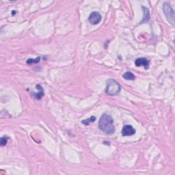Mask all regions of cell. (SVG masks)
<instances>
[{
    "mask_svg": "<svg viewBox=\"0 0 175 175\" xmlns=\"http://www.w3.org/2000/svg\"><path fill=\"white\" fill-rule=\"evenodd\" d=\"M98 125L99 129L107 134H113L116 131L112 117L106 113L103 114L101 115L99 119Z\"/></svg>",
    "mask_w": 175,
    "mask_h": 175,
    "instance_id": "6da1fadb",
    "label": "cell"
},
{
    "mask_svg": "<svg viewBox=\"0 0 175 175\" xmlns=\"http://www.w3.org/2000/svg\"><path fill=\"white\" fill-rule=\"evenodd\" d=\"M121 90V85L114 79H110L107 80L106 89H105V93L107 94L110 96H116L120 93Z\"/></svg>",
    "mask_w": 175,
    "mask_h": 175,
    "instance_id": "7a4b0ae2",
    "label": "cell"
},
{
    "mask_svg": "<svg viewBox=\"0 0 175 175\" xmlns=\"http://www.w3.org/2000/svg\"><path fill=\"white\" fill-rule=\"evenodd\" d=\"M163 13L166 15V19L171 24L174 25V10L170 6L169 2H165L163 5Z\"/></svg>",
    "mask_w": 175,
    "mask_h": 175,
    "instance_id": "3957f363",
    "label": "cell"
},
{
    "mask_svg": "<svg viewBox=\"0 0 175 175\" xmlns=\"http://www.w3.org/2000/svg\"><path fill=\"white\" fill-rule=\"evenodd\" d=\"M101 15L98 12H93L89 16L88 20L91 24L96 25L101 21Z\"/></svg>",
    "mask_w": 175,
    "mask_h": 175,
    "instance_id": "277c9868",
    "label": "cell"
},
{
    "mask_svg": "<svg viewBox=\"0 0 175 175\" xmlns=\"http://www.w3.org/2000/svg\"><path fill=\"white\" fill-rule=\"evenodd\" d=\"M135 129L130 124H126L122 129V135L123 136H131L135 133Z\"/></svg>",
    "mask_w": 175,
    "mask_h": 175,
    "instance_id": "5b68a950",
    "label": "cell"
},
{
    "mask_svg": "<svg viewBox=\"0 0 175 175\" xmlns=\"http://www.w3.org/2000/svg\"><path fill=\"white\" fill-rule=\"evenodd\" d=\"M149 64L150 61L145 58H139L135 61V65L136 66L140 67V66H143L145 69H148L149 68Z\"/></svg>",
    "mask_w": 175,
    "mask_h": 175,
    "instance_id": "8992f818",
    "label": "cell"
},
{
    "mask_svg": "<svg viewBox=\"0 0 175 175\" xmlns=\"http://www.w3.org/2000/svg\"><path fill=\"white\" fill-rule=\"evenodd\" d=\"M36 87H37V89H38L39 90V92H38V93H32V96L34 97V98L36 99H37V100H39L42 97L44 96V90H43V89L42 88V86L40 84H37V86H36Z\"/></svg>",
    "mask_w": 175,
    "mask_h": 175,
    "instance_id": "52a82bcc",
    "label": "cell"
},
{
    "mask_svg": "<svg viewBox=\"0 0 175 175\" xmlns=\"http://www.w3.org/2000/svg\"><path fill=\"white\" fill-rule=\"evenodd\" d=\"M142 8L144 10V18L142 19V21H141V23L149 21L150 19V13L148 8L144 6H142Z\"/></svg>",
    "mask_w": 175,
    "mask_h": 175,
    "instance_id": "ba28073f",
    "label": "cell"
},
{
    "mask_svg": "<svg viewBox=\"0 0 175 175\" xmlns=\"http://www.w3.org/2000/svg\"><path fill=\"white\" fill-rule=\"evenodd\" d=\"M123 78L127 80H134L135 77L131 72H127V73L123 74Z\"/></svg>",
    "mask_w": 175,
    "mask_h": 175,
    "instance_id": "9c48e42d",
    "label": "cell"
},
{
    "mask_svg": "<svg viewBox=\"0 0 175 175\" xmlns=\"http://www.w3.org/2000/svg\"><path fill=\"white\" fill-rule=\"evenodd\" d=\"M96 120V117L95 116H91L90 118H89L88 119H86V120H84L82 121V123L85 124V125H88L89 124L91 123H94V121Z\"/></svg>",
    "mask_w": 175,
    "mask_h": 175,
    "instance_id": "30bf717a",
    "label": "cell"
},
{
    "mask_svg": "<svg viewBox=\"0 0 175 175\" xmlns=\"http://www.w3.org/2000/svg\"><path fill=\"white\" fill-rule=\"evenodd\" d=\"M40 57H37L36 59H32V58H30V59L27 60L26 61V63L28 64V65H30V64H36V63H38L40 62Z\"/></svg>",
    "mask_w": 175,
    "mask_h": 175,
    "instance_id": "8fae6325",
    "label": "cell"
},
{
    "mask_svg": "<svg viewBox=\"0 0 175 175\" xmlns=\"http://www.w3.org/2000/svg\"><path fill=\"white\" fill-rule=\"evenodd\" d=\"M8 140V137H7V136H4V137H2L1 138V143H0V145H1V146H5V144H7Z\"/></svg>",
    "mask_w": 175,
    "mask_h": 175,
    "instance_id": "7c38bea8",
    "label": "cell"
}]
</instances>
